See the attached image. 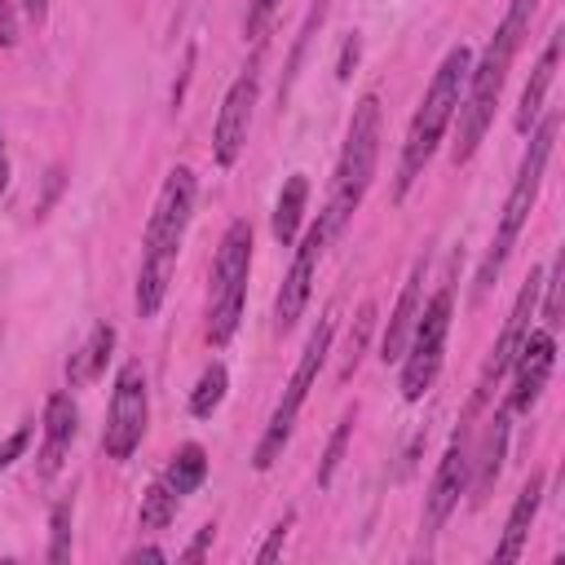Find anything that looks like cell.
<instances>
[{
  "mask_svg": "<svg viewBox=\"0 0 565 565\" xmlns=\"http://www.w3.org/2000/svg\"><path fill=\"white\" fill-rule=\"evenodd\" d=\"M358 53H362V40H358V35H349V40H344V49H340V62H335V75H340V79H349V75H353Z\"/></svg>",
  "mask_w": 565,
  "mask_h": 565,
  "instance_id": "cell-33",
  "label": "cell"
},
{
  "mask_svg": "<svg viewBox=\"0 0 565 565\" xmlns=\"http://www.w3.org/2000/svg\"><path fill=\"white\" fill-rule=\"evenodd\" d=\"M110 349H115V327H110V322H97L93 335H88V344H84V349L71 358V366H66L71 384L97 380V375L106 371V362H110Z\"/></svg>",
  "mask_w": 565,
  "mask_h": 565,
  "instance_id": "cell-22",
  "label": "cell"
},
{
  "mask_svg": "<svg viewBox=\"0 0 565 565\" xmlns=\"http://www.w3.org/2000/svg\"><path fill=\"white\" fill-rule=\"evenodd\" d=\"M561 282H565V260L556 256L552 269H547L543 282H539V296H543V327H547V331L561 327Z\"/></svg>",
  "mask_w": 565,
  "mask_h": 565,
  "instance_id": "cell-28",
  "label": "cell"
},
{
  "mask_svg": "<svg viewBox=\"0 0 565 565\" xmlns=\"http://www.w3.org/2000/svg\"><path fill=\"white\" fill-rule=\"evenodd\" d=\"M539 503H543V472H530V481L516 490L512 499V512H508V525H503V539L494 547V561H516L525 539H530V525L539 516Z\"/></svg>",
  "mask_w": 565,
  "mask_h": 565,
  "instance_id": "cell-18",
  "label": "cell"
},
{
  "mask_svg": "<svg viewBox=\"0 0 565 565\" xmlns=\"http://www.w3.org/2000/svg\"><path fill=\"white\" fill-rule=\"evenodd\" d=\"M177 508H181V499H177L163 481H154V486L141 494L137 525H141V530H168V525H172V516H177Z\"/></svg>",
  "mask_w": 565,
  "mask_h": 565,
  "instance_id": "cell-24",
  "label": "cell"
},
{
  "mask_svg": "<svg viewBox=\"0 0 565 565\" xmlns=\"http://www.w3.org/2000/svg\"><path fill=\"white\" fill-rule=\"evenodd\" d=\"M331 335H335V322L331 318H322L309 331V340L300 349V362H296V371L287 380V393L278 397V406H274V415H269V424H265V433L256 441V455H252V468L256 472H269L282 459V450L291 441V428H296V415H300V406H305V397H309V388H313V380H318V371H322V362L331 353Z\"/></svg>",
  "mask_w": 565,
  "mask_h": 565,
  "instance_id": "cell-7",
  "label": "cell"
},
{
  "mask_svg": "<svg viewBox=\"0 0 565 565\" xmlns=\"http://www.w3.org/2000/svg\"><path fill=\"white\" fill-rule=\"evenodd\" d=\"M539 13V0H512L508 13L499 18L490 44L481 49V57L472 62L468 71V84H463V97H459V141L450 146V163H468L494 119V106H499V93L508 84V71H512V57L521 53L525 35H530V22Z\"/></svg>",
  "mask_w": 565,
  "mask_h": 565,
  "instance_id": "cell-1",
  "label": "cell"
},
{
  "mask_svg": "<svg viewBox=\"0 0 565 565\" xmlns=\"http://www.w3.org/2000/svg\"><path fill=\"white\" fill-rule=\"evenodd\" d=\"M225 388H230L225 362H207L203 375H199V384H194V393H190V415H194V419H212L216 406L225 402Z\"/></svg>",
  "mask_w": 565,
  "mask_h": 565,
  "instance_id": "cell-23",
  "label": "cell"
},
{
  "mask_svg": "<svg viewBox=\"0 0 565 565\" xmlns=\"http://www.w3.org/2000/svg\"><path fill=\"white\" fill-rule=\"evenodd\" d=\"M561 44H565V31L556 26V31L547 35V49L539 53V62H534V71H530V84L521 88V106H516V132H530V128L539 124L543 102H547L552 79H556V66H561Z\"/></svg>",
  "mask_w": 565,
  "mask_h": 565,
  "instance_id": "cell-17",
  "label": "cell"
},
{
  "mask_svg": "<svg viewBox=\"0 0 565 565\" xmlns=\"http://www.w3.org/2000/svg\"><path fill=\"white\" fill-rule=\"evenodd\" d=\"M256 93H260V75H256V66H247V71L225 88V97H221V110H216V124H212V159H216L221 168H234V159H238L243 146H247Z\"/></svg>",
  "mask_w": 565,
  "mask_h": 565,
  "instance_id": "cell-11",
  "label": "cell"
},
{
  "mask_svg": "<svg viewBox=\"0 0 565 565\" xmlns=\"http://www.w3.org/2000/svg\"><path fill=\"white\" fill-rule=\"evenodd\" d=\"M75 402L66 388H57L49 402H44V441H40V477H53L71 450V437H75Z\"/></svg>",
  "mask_w": 565,
  "mask_h": 565,
  "instance_id": "cell-16",
  "label": "cell"
},
{
  "mask_svg": "<svg viewBox=\"0 0 565 565\" xmlns=\"http://www.w3.org/2000/svg\"><path fill=\"white\" fill-rule=\"evenodd\" d=\"M194 190L199 185H194V172L185 163H177L159 185L154 212H150L146 234H141V269H137V313L141 318H154L163 296H168L177 252H181V238H185V225L194 212Z\"/></svg>",
  "mask_w": 565,
  "mask_h": 565,
  "instance_id": "cell-2",
  "label": "cell"
},
{
  "mask_svg": "<svg viewBox=\"0 0 565 565\" xmlns=\"http://www.w3.org/2000/svg\"><path fill=\"white\" fill-rule=\"evenodd\" d=\"M31 433H35V424H22V428H13L4 441H0V468H9V463H18V455L31 446Z\"/></svg>",
  "mask_w": 565,
  "mask_h": 565,
  "instance_id": "cell-30",
  "label": "cell"
},
{
  "mask_svg": "<svg viewBox=\"0 0 565 565\" xmlns=\"http://www.w3.org/2000/svg\"><path fill=\"white\" fill-rule=\"evenodd\" d=\"M322 247H327L322 230L309 225L305 238L296 243V256H291V265H287V274H282L278 300H274V327H278V331H291V327L300 322V313H305V305H309V291H313V274H318Z\"/></svg>",
  "mask_w": 565,
  "mask_h": 565,
  "instance_id": "cell-13",
  "label": "cell"
},
{
  "mask_svg": "<svg viewBox=\"0 0 565 565\" xmlns=\"http://www.w3.org/2000/svg\"><path fill=\"white\" fill-rule=\"evenodd\" d=\"M375 300H366L362 309H358V318H353V331H349V349H344V362H340V380H349L353 371H358V362H362V353H366V340H371V331H375Z\"/></svg>",
  "mask_w": 565,
  "mask_h": 565,
  "instance_id": "cell-25",
  "label": "cell"
},
{
  "mask_svg": "<svg viewBox=\"0 0 565 565\" xmlns=\"http://www.w3.org/2000/svg\"><path fill=\"white\" fill-rule=\"evenodd\" d=\"M18 44V9L13 0H0V49H13Z\"/></svg>",
  "mask_w": 565,
  "mask_h": 565,
  "instance_id": "cell-32",
  "label": "cell"
},
{
  "mask_svg": "<svg viewBox=\"0 0 565 565\" xmlns=\"http://www.w3.org/2000/svg\"><path fill=\"white\" fill-rule=\"evenodd\" d=\"M375 163H380V97L366 93L353 106V119H349V132H344V150H340V163H335V177H331V194H327V207L318 216V230H322L327 243L358 212L362 194L371 190Z\"/></svg>",
  "mask_w": 565,
  "mask_h": 565,
  "instance_id": "cell-5",
  "label": "cell"
},
{
  "mask_svg": "<svg viewBox=\"0 0 565 565\" xmlns=\"http://www.w3.org/2000/svg\"><path fill=\"white\" fill-rule=\"evenodd\" d=\"M146 419H150L146 371H141V362H124L115 371V393H110V411H106V428H102L106 459H115V463L132 459V450L146 437Z\"/></svg>",
  "mask_w": 565,
  "mask_h": 565,
  "instance_id": "cell-9",
  "label": "cell"
},
{
  "mask_svg": "<svg viewBox=\"0 0 565 565\" xmlns=\"http://www.w3.org/2000/svg\"><path fill=\"white\" fill-rule=\"evenodd\" d=\"M22 9H26L31 22H44L49 18V0H22Z\"/></svg>",
  "mask_w": 565,
  "mask_h": 565,
  "instance_id": "cell-36",
  "label": "cell"
},
{
  "mask_svg": "<svg viewBox=\"0 0 565 565\" xmlns=\"http://www.w3.org/2000/svg\"><path fill=\"white\" fill-rule=\"evenodd\" d=\"M128 561H168V552L163 547H132Z\"/></svg>",
  "mask_w": 565,
  "mask_h": 565,
  "instance_id": "cell-35",
  "label": "cell"
},
{
  "mask_svg": "<svg viewBox=\"0 0 565 565\" xmlns=\"http://www.w3.org/2000/svg\"><path fill=\"white\" fill-rule=\"evenodd\" d=\"M468 477H472V441H468V424L450 437L437 472H433V486H428V499H424V530L437 534L446 525V516L459 508V499L468 494Z\"/></svg>",
  "mask_w": 565,
  "mask_h": 565,
  "instance_id": "cell-12",
  "label": "cell"
},
{
  "mask_svg": "<svg viewBox=\"0 0 565 565\" xmlns=\"http://www.w3.org/2000/svg\"><path fill=\"white\" fill-rule=\"evenodd\" d=\"M468 71H472V49H468V44H455V49L441 57V66L433 71V84H428V93H424V102H419V110H415V119H411V128H406V141H402L397 190H393L397 199L411 194V185L424 177L433 150L441 146L446 128L455 124V110H459Z\"/></svg>",
  "mask_w": 565,
  "mask_h": 565,
  "instance_id": "cell-3",
  "label": "cell"
},
{
  "mask_svg": "<svg viewBox=\"0 0 565 565\" xmlns=\"http://www.w3.org/2000/svg\"><path fill=\"white\" fill-rule=\"evenodd\" d=\"M552 362H556V331H525L516 358H512V393H508V411H530L552 375Z\"/></svg>",
  "mask_w": 565,
  "mask_h": 565,
  "instance_id": "cell-14",
  "label": "cell"
},
{
  "mask_svg": "<svg viewBox=\"0 0 565 565\" xmlns=\"http://www.w3.org/2000/svg\"><path fill=\"white\" fill-rule=\"evenodd\" d=\"M274 13H278V0H247V18H243L247 40H260L265 26L274 22Z\"/></svg>",
  "mask_w": 565,
  "mask_h": 565,
  "instance_id": "cell-29",
  "label": "cell"
},
{
  "mask_svg": "<svg viewBox=\"0 0 565 565\" xmlns=\"http://www.w3.org/2000/svg\"><path fill=\"white\" fill-rule=\"evenodd\" d=\"M450 313H455V287L441 282L424 305H419V318L411 327V340L402 349V397L406 402H419L437 371H441V353H446V335H450Z\"/></svg>",
  "mask_w": 565,
  "mask_h": 565,
  "instance_id": "cell-8",
  "label": "cell"
},
{
  "mask_svg": "<svg viewBox=\"0 0 565 565\" xmlns=\"http://www.w3.org/2000/svg\"><path fill=\"white\" fill-rule=\"evenodd\" d=\"M305 203H309V177H305V172H291V177L282 181V190H278V203H274V221H269V230H274V238H278L282 247H291V243L300 238Z\"/></svg>",
  "mask_w": 565,
  "mask_h": 565,
  "instance_id": "cell-20",
  "label": "cell"
},
{
  "mask_svg": "<svg viewBox=\"0 0 565 565\" xmlns=\"http://www.w3.org/2000/svg\"><path fill=\"white\" fill-rule=\"evenodd\" d=\"M291 525H296V512H287V516H282V521H278V525L269 530V539L260 543V552H256V561H274V556L282 552V543H287V530H291Z\"/></svg>",
  "mask_w": 565,
  "mask_h": 565,
  "instance_id": "cell-31",
  "label": "cell"
},
{
  "mask_svg": "<svg viewBox=\"0 0 565 565\" xmlns=\"http://www.w3.org/2000/svg\"><path fill=\"white\" fill-rule=\"evenodd\" d=\"M9 190V150H4V132H0V194Z\"/></svg>",
  "mask_w": 565,
  "mask_h": 565,
  "instance_id": "cell-37",
  "label": "cell"
},
{
  "mask_svg": "<svg viewBox=\"0 0 565 565\" xmlns=\"http://www.w3.org/2000/svg\"><path fill=\"white\" fill-rule=\"evenodd\" d=\"M556 132H561V110L539 115V124L530 128V146H525L521 168H516V181H512V190H508V199H503V212H499V225H494V243H490V252H486V260H481V269H477V282H472V296H477V300L494 287V278H499L508 252L516 247V238H521V230H525V221H530V207H534L539 185H543V168H547L552 146H556Z\"/></svg>",
  "mask_w": 565,
  "mask_h": 565,
  "instance_id": "cell-4",
  "label": "cell"
},
{
  "mask_svg": "<svg viewBox=\"0 0 565 565\" xmlns=\"http://www.w3.org/2000/svg\"><path fill=\"white\" fill-rule=\"evenodd\" d=\"M212 534H216V525H203V530H199V539H194V543L185 547V561H199V556L207 552V543H212Z\"/></svg>",
  "mask_w": 565,
  "mask_h": 565,
  "instance_id": "cell-34",
  "label": "cell"
},
{
  "mask_svg": "<svg viewBox=\"0 0 565 565\" xmlns=\"http://www.w3.org/2000/svg\"><path fill=\"white\" fill-rule=\"evenodd\" d=\"M508 424H512V411L503 406V411L490 419V433H486V441H481V455L472 459V468H477V477H468L472 499H486V490L494 486V477H499V468H503V455H508Z\"/></svg>",
  "mask_w": 565,
  "mask_h": 565,
  "instance_id": "cell-19",
  "label": "cell"
},
{
  "mask_svg": "<svg viewBox=\"0 0 565 565\" xmlns=\"http://www.w3.org/2000/svg\"><path fill=\"white\" fill-rule=\"evenodd\" d=\"M71 516H75V499H57L53 503V516H49V530H53V543H49V561L62 565L71 556Z\"/></svg>",
  "mask_w": 565,
  "mask_h": 565,
  "instance_id": "cell-27",
  "label": "cell"
},
{
  "mask_svg": "<svg viewBox=\"0 0 565 565\" xmlns=\"http://www.w3.org/2000/svg\"><path fill=\"white\" fill-rule=\"evenodd\" d=\"M203 477H207V450L199 446V441H185L172 459H168V468H163V486L177 494V499H185V494H194L199 486H203Z\"/></svg>",
  "mask_w": 565,
  "mask_h": 565,
  "instance_id": "cell-21",
  "label": "cell"
},
{
  "mask_svg": "<svg viewBox=\"0 0 565 565\" xmlns=\"http://www.w3.org/2000/svg\"><path fill=\"white\" fill-rule=\"evenodd\" d=\"M539 282H543V274L530 269V278H525V287L516 291V305H512L503 331L494 335V344H490V353H486V362H481V375H477V388H472V402H468V419H472L481 406H490L494 384L508 375V366H512V358H516V349H521V340H525V331H530V318H534V309H539Z\"/></svg>",
  "mask_w": 565,
  "mask_h": 565,
  "instance_id": "cell-10",
  "label": "cell"
},
{
  "mask_svg": "<svg viewBox=\"0 0 565 565\" xmlns=\"http://www.w3.org/2000/svg\"><path fill=\"white\" fill-rule=\"evenodd\" d=\"M247 274H252V225L238 216L225 225L216 260H212V309H207V340L221 349L243 322L247 300Z\"/></svg>",
  "mask_w": 565,
  "mask_h": 565,
  "instance_id": "cell-6",
  "label": "cell"
},
{
  "mask_svg": "<svg viewBox=\"0 0 565 565\" xmlns=\"http://www.w3.org/2000/svg\"><path fill=\"white\" fill-rule=\"evenodd\" d=\"M353 419H358V411H344V415H340V424H335V433H331V441H327V455H322V463H318V486H331V477H335V468H340V459H344V446H349V437H353Z\"/></svg>",
  "mask_w": 565,
  "mask_h": 565,
  "instance_id": "cell-26",
  "label": "cell"
},
{
  "mask_svg": "<svg viewBox=\"0 0 565 565\" xmlns=\"http://www.w3.org/2000/svg\"><path fill=\"white\" fill-rule=\"evenodd\" d=\"M424 274H428V256H419V260L411 265V274H406V282H402V296H397V305H393V313H388V327H384V335H380V362H384V366L397 362L402 349H406V340H411V327H415L419 305H424Z\"/></svg>",
  "mask_w": 565,
  "mask_h": 565,
  "instance_id": "cell-15",
  "label": "cell"
}]
</instances>
